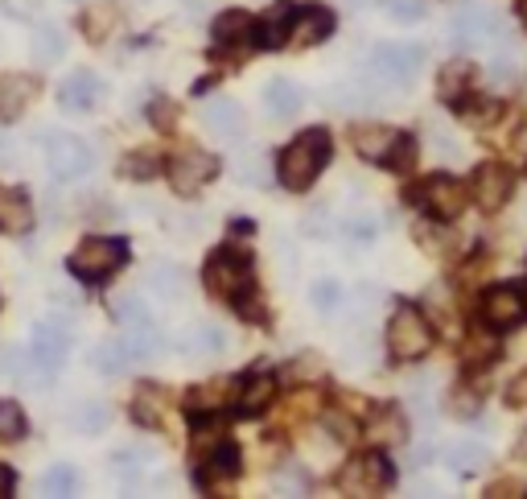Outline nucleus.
I'll use <instances>...</instances> for the list:
<instances>
[{
  "mask_svg": "<svg viewBox=\"0 0 527 499\" xmlns=\"http://www.w3.org/2000/svg\"><path fill=\"white\" fill-rule=\"evenodd\" d=\"M330 153H334V141H330V132H326V128H309V132H301V137H297L285 153H280V161H276V178H280V186L293 190V194L309 190L313 182H318V174L326 170Z\"/></svg>",
  "mask_w": 527,
  "mask_h": 499,
  "instance_id": "obj_1",
  "label": "nucleus"
},
{
  "mask_svg": "<svg viewBox=\"0 0 527 499\" xmlns=\"http://www.w3.org/2000/svg\"><path fill=\"white\" fill-rule=\"evenodd\" d=\"M124 260H128V244L124 240L91 236V240H83L75 252H70L66 269H70V277L83 281V285H99V281H108L116 269H124Z\"/></svg>",
  "mask_w": 527,
  "mask_h": 499,
  "instance_id": "obj_2",
  "label": "nucleus"
},
{
  "mask_svg": "<svg viewBox=\"0 0 527 499\" xmlns=\"http://www.w3.org/2000/svg\"><path fill=\"white\" fill-rule=\"evenodd\" d=\"M202 281H206V289L215 293V297H223V302H239L243 293H252V256L248 252H239V248H223V252H215L206 260V269H202Z\"/></svg>",
  "mask_w": 527,
  "mask_h": 499,
  "instance_id": "obj_3",
  "label": "nucleus"
},
{
  "mask_svg": "<svg viewBox=\"0 0 527 499\" xmlns=\"http://www.w3.org/2000/svg\"><path fill=\"white\" fill-rule=\"evenodd\" d=\"M420 66H425V46H416V42H379L367 58V71L375 83L383 87H408L416 75H420Z\"/></svg>",
  "mask_w": 527,
  "mask_h": 499,
  "instance_id": "obj_4",
  "label": "nucleus"
},
{
  "mask_svg": "<svg viewBox=\"0 0 527 499\" xmlns=\"http://www.w3.org/2000/svg\"><path fill=\"white\" fill-rule=\"evenodd\" d=\"M429 347H433V330L425 314L412 306H396V314L388 318V355L396 363H416L429 355Z\"/></svg>",
  "mask_w": 527,
  "mask_h": 499,
  "instance_id": "obj_5",
  "label": "nucleus"
},
{
  "mask_svg": "<svg viewBox=\"0 0 527 499\" xmlns=\"http://www.w3.org/2000/svg\"><path fill=\"white\" fill-rule=\"evenodd\" d=\"M396 483V471L383 450H367V454H355L346 462V467L338 471V487L346 495H383Z\"/></svg>",
  "mask_w": 527,
  "mask_h": 499,
  "instance_id": "obj_6",
  "label": "nucleus"
},
{
  "mask_svg": "<svg viewBox=\"0 0 527 499\" xmlns=\"http://www.w3.org/2000/svg\"><path fill=\"white\" fill-rule=\"evenodd\" d=\"M46 165L58 182H79L83 174H91L95 149L83 137H75V132H50L46 137Z\"/></svg>",
  "mask_w": 527,
  "mask_h": 499,
  "instance_id": "obj_7",
  "label": "nucleus"
},
{
  "mask_svg": "<svg viewBox=\"0 0 527 499\" xmlns=\"http://www.w3.org/2000/svg\"><path fill=\"white\" fill-rule=\"evenodd\" d=\"M416 203L425 207V215H433L437 223H453V219H462V211L470 203V190L458 178L437 174V178H429L425 186L416 190Z\"/></svg>",
  "mask_w": 527,
  "mask_h": 499,
  "instance_id": "obj_8",
  "label": "nucleus"
},
{
  "mask_svg": "<svg viewBox=\"0 0 527 499\" xmlns=\"http://www.w3.org/2000/svg\"><path fill=\"white\" fill-rule=\"evenodd\" d=\"M219 174V157L215 153H198V149H182L169 157V182L178 194H198L210 178Z\"/></svg>",
  "mask_w": 527,
  "mask_h": 499,
  "instance_id": "obj_9",
  "label": "nucleus"
},
{
  "mask_svg": "<svg viewBox=\"0 0 527 499\" xmlns=\"http://www.w3.org/2000/svg\"><path fill=\"white\" fill-rule=\"evenodd\" d=\"M470 198L486 211V215H495L507 198H511V190H515V178H511V170H503V165H495V161H486V165H478V174L470 178Z\"/></svg>",
  "mask_w": 527,
  "mask_h": 499,
  "instance_id": "obj_10",
  "label": "nucleus"
},
{
  "mask_svg": "<svg viewBox=\"0 0 527 499\" xmlns=\"http://www.w3.org/2000/svg\"><path fill=\"white\" fill-rule=\"evenodd\" d=\"M523 318H527V297H523V289H515V285L486 289V297H482V322L486 326L507 330V326H519Z\"/></svg>",
  "mask_w": 527,
  "mask_h": 499,
  "instance_id": "obj_11",
  "label": "nucleus"
},
{
  "mask_svg": "<svg viewBox=\"0 0 527 499\" xmlns=\"http://www.w3.org/2000/svg\"><path fill=\"white\" fill-rule=\"evenodd\" d=\"M499 33V13L486 5V0H462L453 9V38L462 42H486Z\"/></svg>",
  "mask_w": 527,
  "mask_h": 499,
  "instance_id": "obj_12",
  "label": "nucleus"
},
{
  "mask_svg": "<svg viewBox=\"0 0 527 499\" xmlns=\"http://www.w3.org/2000/svg\"><path fill=\"white\" fill-rule=\"evenodd\" d=\"M334 29H338V21H334V13H330V9H322V5L297 9V13H293V21H289V42H285V46H297V50L322 46Z\"/></svg>",
  "mask_w": 527,
  "mask_h": 499,
  "instance_id": "obj_13",
  "label": "nucleus"
},
{
  "mask_svg": "<svg viewBox=\"0 0 527 499\" xmlns=\"http://www.w3.org/2000/svg\"><path fill=\"white\" fill-rule=\"evenodd\" d=\"M367 413H371V409H367ZM363 434H367V442L379 446V450L404 446V442H408V417H404L396 405H383V409H375V413L363 421Z\"/></svg>",
  "mask_w": 527,
  "mask_h": 499,
  "instance_id": "obj_14",
  "label": "nucleus"
},
{
  "mask_svg": "<svg viewBox=\"0 0 527 499\" xmlns=\"http://www.w3.org/2000/svg\"><path fill=\"white\" fill-rule=\"evenodd\" d=\"M103 99V83L95 71H75V75H66L62 87H58V108L62 112H91L95 104Z\"/></svg>",
  "mask_w": 527,
  "mask_h": 499,
  "instance_id": "obj_15",
  "label": "nucleus"
},
{
  "mask_svg": "<svg viewBox=\"0 0 527 499\" xmlns=\"http://www.w3.org/2000/svg\"><path fill=\"white\" fill-rule=\"evenodd\" d=\"M202 124H206V132H215L219 141H239L243 132H248V120H243V108L235 104V99H227V95L210 99V104L202 108Z\"/></svg>",
  "mask_w": 527,
  "mask_h": 499,
  "instance_id": "obj_16",
  "label": "nucleus"
},
{
  "mask_svg": "<svg viewBox=\"0 0 527 499\" xmlns=\"http://www.w3.org/2000/svg\"><path fill=\"white\" fill-rule=\"evenodd\" d=\"M239 467H243V458H239V446L227 438L223 446H215L202 462H198V483L206 487V491H215L219 483H231L235 475H239Z\"/></svg>",
  "mask_w": 527,
  "mask_h": 499,
  "instance_id": "obj_17",
  "label": "nucleus"
},
{
  "mask_svg": "<svg viewBox=\"0 0 527 499\" xmlns=\"http://www.w3.org/2000/svg\"><path fill=\"white\" fill-rule=\"evenodd\" d=\"M235 392H239V380H210V384H198L186 392V409L190 413H223L235 405Z\"/></svg>",
  "mask_w": 527,
  "mask_h": 499,
  "instance_id": "obj_18",
  "label": "nucleus"
},
{
  "mask_svg": "<svg viewBox=\"0 0 527 499\" xmlns=\"http://www.w3.org/2000/svg\"><path fill=\"white\" fill-rule=\"evenodd\" d=\"M210 33H215V46H248L256 42V17L243 9H227L215 17Z\"/></svg>",
  "mask_w": 527,
  "mask_h": 499,
  "instance_id": "obj_19",
  "label": "nucleus"
},
{
  "mask_svg": "<svg viewBox=\"0 0 527 499\" xmlns=\"http://www.w3.org/2000/svg\"><path fill=\"white\" fill-rule=\"evenodd\" d=\"M396 137H400V132L388 128V124H355V128H350V141H355L363 161H383L388 149L396 145Z\"/></svg>",
  "mask_w": 527,
  "mask_h": 499,
  "instance_id": "obj_20",
  "label": "nucleus"
},
{
  "mask_svg": "<svg viewBox=\"0 0 527 499\" xmlns=\"http://www.w3.org/2000/svg\"><path fill=\"white\" fill-rule=\"evenodd\" d=\"M272 401H276V376H268V372H252V376H243V380H239V392H235L239 413H264Z\"/></svg>",
  "mask_w": 527,
  "mask_h": 499,
  "instance_id": "obj_21",
  "label": "nucleus"
},
{
  "mask_svg": "<svg viewBox=\"0 0 527 499\" xmlns=\"http://www.w3.org/2000/svg\"><path fill=\"white\" fill-rule=\"evenodd\" d=\"M495 359H499V330L482 322L462 339V363L466 368H482V363H495Z\"/></svg>",
  "mask_w": 527,
  "mask_h": 499,
  "instance_id": "obj_22",
  "label": "nucleus"
},
{
  "mask_svg": "<svg viewBox=\"0 0 527 499\" xmlns=\"http://www.w3.org/2000/svg\"><path fill=\"white\" fill-rule=\"evenodd\" d=\"M470 83H474V66L466 58H453L441 66V75H437V91L445 104H462V99L470 95Z\"/></svg>",
  "mask_w": 527,
  "mask_h": 499,
  "instance_id": "obj_23",
  "label": "nucleus"
},
{
  "mask_svg": "<svg viewBox=\"0 0 527 499\" xmlns=\"http://www.w3.org/2000/svg\"><path fill=\"white\" fill-rule=\"evenodd\" d=\"M124 347H128V355H132V363H149V359H157L161 355V347H165V339H161V330L153 326V322H140V326H124Z\"/></svg>",
  "mask_w": 527,
  "mask_h": 499,
  "instance_id": "obj_24",
  "label": "nucleus"
},
{
  "mask_svg": "<svg viewBox=\"0 0 527 499\" xmlns=\"http://www.w3.org/2000/svg\"><path fill=\"white\" fill-rule=\"evenodd\" d=\"M33 227V207H29V198L13 186L0 190V231H13V236H21V231Z\"/></svg>",
  "mask_w": 527,
  "mask_h": 499,
  "instance_id": "obj_25",
  "label": "nucleus"
},
{
  "mask_svg": "<svg viewBox=\"0 0 527 499\" xmlns=\"http://www.w3.org/2000/svg\"><path fill=\"white\" fill-rule=\"evenodd\" d=\"M264 104H268V112H272V116L289 120V116H297V112H301L305 95H301V87H297L293 79H272V83L264 87Z\"/></svg>",
  "mask_w": 527,
  "mask_h": 499,
  "instance_id": "obj_26",
  "label": "nucleus"
},
{
  "mask_svg": "<svg viewBox=\"0 0 527 499\" xmlns=\"http://www.w3.org/2000/svg\"><path fill=\"white\" fill-rule=\"evenodd\" d=\"M91 368L103 372V376H124L132 368V355L124 347V339H103L95 351H91Z\"/></svg>",
  "mask_w": 527,
  "mask_h": 499,
  "instance_id": "obj_27",
  "label": "nucleus"
},
{
  "mask_svg": "<svg viewBox=\"0 0 527 499\" xmlns=\"http://www.w3.org/2000/svg\"><path fill=\"white\" fill-rule=\"evenodd\" d=\"M66 54V33L58 29V25H38L33 29V62L38 66H50V62H58Z\"/></svg>",
  "mask_w": 527,
  "mask_h": 499,
  "instance_id": "obj_28",
  "label": "nucleus"
},
{
  "mask_svg": "<svg viewBox=\"0 0 527 499\" xmlns=\"http://www.w3.org/2000/svg\"><path fill=\"white\" fill-rule=\"evenodd\" d=\"M293 13H297L293 5H272L256 38H260L264 46H272V50H276V46H285V42H289V21H293Z\"/></svg>",
  "mask_w": 527,
  "mask_h": 499,
  "instance_id": "obj_29",
  "label": "nucleus"
},
{
  "mask_svg": "<svg viewBox=\"0 0 527 499\" xmlns=\"http://www.w3.org/2000/svg\"><path fill=\"white\" fill-rule=\"evenodd\" d=\"M33 95H38V83H33V79H17V75L0 79V112H5V116H17Z\"/></svg>",
  "mask_w": 527,
  "mask_h": 499,
  "instance_id": "obj_30",
  "label": "nucleus"
},
{
  "mask_svg": "<svg viewBox=\"0 0 527 499\" xmlns=\"http://www.w3.org/2000/svg\"><path fill=\"white\" fill-rule=\"evenodd\" d=\"M79 487H83V475L70 467V462H58V467H50L42 475V483H38L42 495H79Z\"/></svg>",
  "mask_w": 527,
  "mask_h": 499,
  "instance_id": "obj_31",
  "label": "nucleus"
},
{
  "mask_svg": "<svg viewBox=\"0 0 527 499\" xmlns=\"http://www.w3.org/2000/svg\"><path fill=\"white\" fill-rule=\"evenodd\" d=\"M182 351H186L190 359H210V355L223 351V335H219L215 326H194L190 335L182 339Z\"/></svg>",
  "mask_w": 527,
  "mask_h": 499,
  "instance_id": "obj_32",
  "label": "nucleus"
},
{
  "mask_svg": "<svg viewBox=\"0 0 527 499\" xmlns=\"http://www.w3.org/2000/svg\"><path fill=\"white\" fill-rule=\"evenodd\" d=\"M29 434V417L17 401H0V442H17Z\"/></svg>",
  "mask_w": 527,
  "mask_h": 499,
  "instance_id": "obj_33",
  "label": "nucleus"
},
{
  "mask_svg": "<svg viewBox=\"0 0 527 499\" xmlns=\"http://www.w3.org/2000/svg\"><path fill=\"white\" fill-rule=\"evenodd\" d=\"M449 467L458 471V475H478L486 467V450L478 442H462V446H453L449 450Z\"/></svg>",
  "mask_w": 527,
  "mask_h": 499,
  "instance_id": "obj_34",
  "label": "nucleus"
},
{
  "mask_svg": "<svg viewBox=\"0 0 527 499\" xmlns=\"http://www.w3.org/2000/svg\"><path fill=\"white\" fill-rule=\"evenodd\" d=\"M322 376H326L322 355H301V359H293L289 368H285V380L289 384H318Z\"/></svg>",
  "mask_w": 527,
  "mask_h": 499,
  "instance_id": "obj_35",
  "label": "nucleus"
},
{
  "mask_svg": "<svg viewBox=\"0 0 527 499\" xmlns=\"http://www.w3.org/2000/svg\"><path fill=\"white\" fill-rule=\"evenodd\" d=\"M458 112H462V120L470 124V128H486L490 120H495L499 116V104H495V99H462V104H458Z\"/></svg>",
  "mask_w": 527,
  "mask_h": 499,
  "instance_id": "obj_36",
  "label": "nucleus"
},
{
  "mask_svg": "<svg viewBox=\"0 0 527 499\" xmlns=\"http://www.w3.org/2000/svg\"><path fill=\"white\" fill-rule=\"evenodd\" d=\"M309 302H313V310H322V314L338 310V306H342V285H338L334 277L313 281V289H309Z\"/></svg>",
  "mask_w": 527,
  "mask_h": 499,
  "instance_id": "obj_37",
  "label": "nucleus"
},
{
  "mask_svg": "<svg viewBox=\"0 0 527 499\" xmlns=\"http://www.w3.org/2000/svg\"><path fill=\"white\" fill-rule=\"evenodd\" d=\"M87 38L91 42H103L112 33V25H116V5H95V9H87Z\"/></svg>",
  "mask_w": 527,
  "mask_h": 499,
  "instance_id": "obj_38",
  "label": "nucleus"
},
{
  "mask_svg": "<svg viewBox=\"0 0 527 499\" xmlns=\"http://www.w3.org/2000/svg\"><path fill=\"white\" fill-rule=\"evenodd\" d=\"M112 310H116V318H120L124 326H140V322H153V318H149V306L140 302L136 293H124V297H116V306H112Z\"/></svg>",
  "mask_w": 527,
  "mask_h": 499,
  "instance_id": "obj_39",
  "label": "nucleus"
},
{
  "mask_svg": "<svg viewBox=\"0 0 527 499\" xmlns=\"http://www.w3.org/2000/svg\"><path fill=\"white\" fill-rule=\"evenodd\" d=\"M149 281H153V289L161 293V297H178L182 293V269H173V264H157V269L149 273Z\"/></svg>",
  "mask_w": 527,
  "mask_h": 499,
  "instance_id": "obj_40",
  "label": "nucleus"
},
{
  "mask_svg": "<svg viewBox=\"0 0 527 499\" xmlns=\"http://www.w3.org/2000/svg\"><path fill=\"white\" fill-rule=\"evenodd\" d=\"M132 417H136V425L157 429L161 425V401H157V392H140L136 401H132Z\"/></svg>",
  "mask_w": 527,
  "mask_h": 499,
  "instance_id": "obj_41",
  "label": "nucleus"
},
{
  "mask_svg": "<svg viewBox=\"0 0 527 499\" xmlns=\"http://www.w3.org/2000/svg\"><path fill=\"white\" fill-rule=\"evenodd\" d=\"M449 409L458 413V417H478V409H482V392H478V388H470V384L453 388V396H449Z\"/></svg>",
  "mask_w": 527,
  "mask_h": 499,
  "instance_id": "obj_42",
  "label": "nucleus"
},
{
  "mask_svg": "<svg viewBox=\"0 0 527 499\" xmlns=\"http://www.w3.org/2000/svg\"><path fill=\"white\" fill-rule=\"evenodd\" d=\"M75 429H79V434H103V429H108V409H103V405H83L79 409V417H75Z\"/></svg>",
  "mask_w": 527,
  "mask_h": 499,
  "instance_id": "obj_43",
  "label": "nucleus"
},
{
  "mask_svg": "<svg viewBox=\"0 0 527 499\" xmlns=\"http://www.w3.org/2000/svg\"><path fill=\"white\" fill-rule=\"evenodd\" d=\"M379 5L392 21H420L425 17V0H379Z\"/></svg>",
  "mask_w": 527,
  "mask_h": 499,
  "instance_id": "obj_44",
  "label": "nucleus"
},
{
  "mask_svg": "<svg viewBox=\"0 0 527 499\" xmlns=\"http://www.w3.org/2000/svg\"><path fill=\"white\" fill-rule=\"evenodd\" d=\"M157 170H161V161L153 153H145V149H136L132 157H124V174L128 178H153Z\"/></svg>",
  "mask_w": 527,
  "mask_h": 499,
  "instance_id": "obj_45",
  "label": "nucleus"
},
{
  "mask_svg": "<svg viewBox=\"0 0 527 499\" xmlns=\"http://www.w3.org/2000/svg\"><path fill=\"white\" fill-rule=\"evenodd\" d=\"M412 161H416L412 137H396V145L388 149V157H383V165H392V170H412Z\"/></svg>",
  "mask_w": 527,
  "mask_h": 499,
  "instance_id": "obj_46",
  "label": "nucleus"
},
{
  "mask_svg": "<svg viewBox=\"0 0 527 499\" xmlns=\"http://www.w3.org/2000/svg\"><path fill=\"white\" fill-rule=\"evenodd\" d=\"M149 116H153L157 128H173V124H178V104H173V99H153Z\"/></svg>",
  "mask_w": 527,
  "mask_h": 499,
  "instance_id": "obj_47",
  "label": "nucleus"
},
{
  "mask_svg": "<svg viewBox=\"0 0 527 499\" xmlns=\"http://www.w3.org/2000/svg\"><path fill=\"white\" fill-rule=\"evenodd\" d=\"M346 236L350 240H371L375 236V219L371 215H350L346 219Z\"/></svg>",
  "mask_w": 527,
  "mask_h": 499,
  "instance_id": "obj_48",
  "label": "nucleus"
},
{
  "mask_svg": "<svg viewBox=\"0 0 527 499\" xmlns=\"http://www.w3.org/2000/svg\"><path fill=\"white\" fill-rule=\"evenodd\" d=\"M326 429H334V434H338L342 442L355 438V421H350L346 413H338V409H334V413H326Z\"/></svg>",
  "mask_w": 527,
  "mask_h": 499,
  "instance_id": "obj_49",
  "label": "nucleus"
},
{
  "mask_svg": "<svg viewBox=\"0 0 527 499\" xmlns=\"http://www.w3.org/2000/svg\"><path fill=\"white\" fill-rule=\"evenodd\" d=\"M507 401H511L515 409H527V372H523V376H515V384L507 388Z\"/></svg>",
  "mask_w": 527,
  "mask_h": 499,
  "instance_id": "obj_50",
  "label": "nucleus"
},
{
  "mask_svg": "<svg viewBox=\"0 0 527 499\" xmlns=\"http://www.w3.org/2000/svg\"><path fill=\"white\" fill-rule=\"evenodd\" d=\"M17 491V471L13 467H5V462H0V499H9Z\"/></svg>",
  "mask_w": 527,
  "mask_h": 499,
  "instance_id": "obj_51",
  "label": "nucleus"
},
{
  "mask_svg": "<svg viewBox=\"0 0 527 499\" xmlns=\"http://www.w3.org/2000/svg\"><path fill=\"white\" fill-rule=\"evenodd\" d=\"M523 21H527V0H523Z\"/></svg>",
  "mask_w": 527,
  "mask_h": 499,
  "instance_id": "obj_52",
  "label": "nucleus"
},
{
  "mask_svg": "<svg viewBox=\"0 0 527 499\" xmlns=\"http://www.w3.org/2000/svg\"><path fill=\"white\" fill-rule=\"evenodd\" d=\"M0 149H5V141H0Z\"/></svg>",
  "mask_w": 527,
  "mask_h": 499,
  "instance_id": "obj_53",
  "label": "nucleus"
},
{
  "mask_svg": "<svg viewBox=\"0 0 527 499\" xmlns=\"http://www.w3.org/2000/svg\"><path fill=\"white\" fill-rule=\"evenodd\" d=\"M355 5H359V0H355Z\"/></svg>",
  "mask_w": 527,
  "mask_h": 499,
  "instance_id": "obj_54",
  "label": "nucleus"
},
{
  "mask_svg": "<svg viewBox=\"0 0 527 499\" xmlns=\"http://www.w3.org/2000/svg\"><path fill=\"white\" fill-rule=\"evenodd\" d=\"M523 174H527V170H523Z\"/></svg>",
  "mask_w": 527,
  "mask_h": 499,
  "instance_id": "obj_55",
  "label": "nucleus"
}]
</instances>
